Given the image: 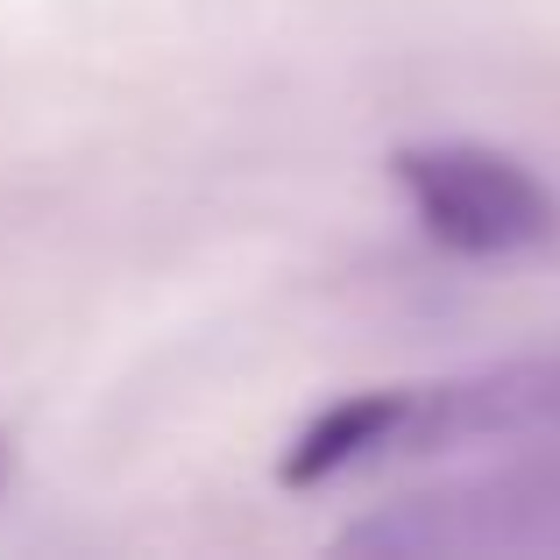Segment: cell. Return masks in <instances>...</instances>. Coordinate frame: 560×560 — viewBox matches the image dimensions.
Here are the masks:
<instances>
[{
  "label": "cell",
  "instance_id": "4",
  "mask_svg": "<svg viewBox=\"0 0 560 560\" xmlns=\"http://www.w3.org/2000/svg\"><path fill=\"white\" fill-rule=\"evenodd\" d=\"M8 468H14V454H8V433H0V490H8Z\"/></svg>",
  "mask_w": 560,
  "mask_h": 560
},
{
  "label": "cell",
  "instance_id": "3",
  "mask_svg": "<svg viewBox=\"0 0 560 560\" xmlns=\"http://www.w3.org/2000/svg\"><path fill=\"white\" fill-rule=\"evenodd\" d=\"M390 178L411 199L425 242L447 256H525L560 234L553 185L490 142H405Z\"/></svg>",
  "mask_w": 560,
  "mask_h": 560
},
{
  "label": "cell",
  "instance_id": "2",
  "mask_svg": "<svg viewBox=\"0 0 560 560\" xmlns=\"http://www.w3.org/2000/svg\"><path fill=\"white\" fill-rule=\"evenodd\" d=\"M341 553L390 560H476V553H560V454L490 476H462L447 490H419L334 533Z\"/></svg>",
  "mask_w": 560,
  "mask_h": 560
},
{
  "label": "cell",
  "instance_id": "1",
  "mask_svg": "<svg viewBox=\"0 0 560 560\" xmlns=\"http://www.w3.org/2000/svg\"><path fill=\"white\" fill-rule=\"evenodd\" d=\"M482 440H560V355L497 362L447 383H405V390H355L305 419V433L284 447L277 476L291 490H313L348 468L390 462V454H440L482 447Z\"/></svg>",
  "mask_w": 560,
  "mask_h": 560
}]
</instances>
